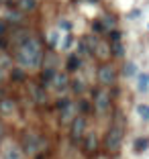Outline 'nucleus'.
<instances>
[{"label": "nucleus", "mask_w": 149, "mask_h": 159, "mask_svg": "<svg viewBox=\"0 0 149 159\" xmlns=\"http://www.w3.org/2000/svg\"><path fill=\"white\" fill-rule=\"evenodd\" d=\"M16 6L21 10H33L37 6V0H16Z\"/></svg>", "instance_id": "ddd939ff"}, {"label": "nucleus", "mask_w": 149, "mask_h": 159, "mask_svg": "<svg viewBox=\"0 0 149 159\" xmlns=\"http://www.w3.org/2000/svg\"><path fill=\"white\" fill-rule=\"evenodd\" d=\"M4 78V70H2V67H0V80Z\"/></svg>", "instance_id": "bb28decb"}, {"label": "nucleus", "mask_w": 149, "mask_h": 159, "mask_svg": "<svg viewBox=\"0 0 149 159\" xmlns=\"http://www.w3.org/2000/svg\"><path fill=\"white\" fill-rule=\"evenodd\" d=\"M84 145H86V149H88V151H94V149H96V137H94V133H88V137H86V141H84Z\"/></svg>", "instance_id": "2eb2a0df"}, {"label": "nucleus", "mask_w": 149, "mask_h": 159, "mask_svg": "<svg viewBox=\"0 0 149 159\" xmlns=\"http://www.w3.org/2000/svg\"><path fill=\"white\" fill-rule=\"evenodd\" d=\"M112 55H125V47L121 45V43H114V45H112Z\"/></svg>", "instance_id": "a211bd4d"}, {"label": "nucleus", "mask_w": 149, "mask_h": 159, "mask_svg": "<svg viewBox=\"0 0 149 159\" xmlns=\"http://www.w3.org/2000/svg\"><path fill=\"white\" fill-rule=\"evenodd\" d=\"M137 90H139V92H147L149 90V74L137 75Z\"/></svg>", "instance_id": "9d476101"}, {"label": "nucleus", "mask_w": 149, "mask_h": 159, "mask_svg": "<svg viewBox=\"0 0 149 159\" xmlns=\"http://www.w3.org/2000/svg\"><path fill=\"white\" fill-rule=\"evenodd\" d=\"M31 94H33V100L35 102H45L47 100V94L43 90V86H31Z\"/></svg>", "instance_id": "1a4fd4ad"}, {"label": "nucleus", "mask_w": 149, "mask_h": 159, "mask_svg": "<svg viewBox=\"0 0 149 159\" xmlns=\"http://www.w3.org/2000/svg\"><path fill=\"white\" fill-rule=\"evenodd\" d=\"M84 131H86V120H84V116L74 118V125H72V139H74V141H80L82 137H84Z\"/></svg>", "instance_id": "20e7f679"}, {"label": "nucleus", "mask_w": 149, "mask_h": 159, "mask_svg": "<svg viewBox=\"0 0 149 159\" xmlns=\"http://www.w3.org/2000/svg\"><path fill=\"white\" fill-rule=\"evenodd\" d=\"M114 70H112L110 66H102L100 70H98V80L102 82V84H106V86H110L112 82H114Z\"/></svg>", "instance_id": "39448f33"}, {"label": "nucleus", "mask_w": 149, "mask_h": 159, "mask_svg": "<svg viewBox=\"0 0 149 159\" xmlns=\"http://www.w3.org/2000/svg\"><path fill=\"white\" fill-rule=\"evenodd\" d=\"M14 108H16V104H14L10 98H2L0 100V110H2L4 114H12Z\"/></svg>", "instance_id": "9b49d317"}, {"label": "nucleus", "mask_w": 149, "mask_h": 159, "mask_svg": "<svg viewBox=\"0 0 149 159\" xmlns=\"http://www.w3.org/2000/svg\"><path fill=\"white\" fill-rule=\"evenodd\" d=\"M53 86H55V90H65V88H68V75H65V74H55V78H53Z\"/></svg>", "instance_id": "f8f14e48"}, {"label": "nucleus", "mask_w": 149, "mask_h": 159, "mask_svg": "<svg viewBox=\"0 0 149 159\" xmlns=\"http://www.w3.org/2000/svg\"><path fill=\"white\" fill-rule=\"evenodd\" d=\"M90 2H96V0H90Z\"/></svg>", "instance_id": "c756f323"}, {"label": "nucleus", "mask_w": 149, "mask_h": 159, "mask_svg": "<svg viewBox=\"0 0 149 159\" xmlns=\"http://www.w3.org/2000/svg\"><path fill=\"white\" fill-rule=\"evenodd\" d=\"M53 78H55V70H53V67H47V70L43 71V86H49L53 82Z\"/></svg>", "instance_id": "4468645a"}, {"label": "nucleus", "mask_w": 149, "mask_h": 159, "mask_svg": "<svg viewBox=\"0 0 149 159\" xmlns=\"http://www.w3.org/2000/svg\"><path fill=\"white\" fill-rule=\"evenodd\" d=\"M2 98H4V94H2V90H0V100H2Z\"/></svg>", "instance_id": "c85d7f7f"}, {"label": "nucleus", "mask_w": 149, "mask_h": 159, "mask_svg": "<svg viewBox=\"0 0 149 159\" xmlns=\"http://www.w3.org/2000/svg\"><path fill=\"white\" fill-rule=\"evenodd\" d=\"M49 43H51V47H55L57 43H59V33H55V31H53V33L49 35Z\"/></svg>", "instance_id": "5701e85b"}, {"label": "nucleus", "mask_w": 149, "mask_h": 159, "mask_svg": "<svg viewBox=\"0 0 149 159\" xmlns=\"http://www.w3.org/2000/svg\"><path fill=\"white\" fill-rule=\"evenodd\" d=\"M137 112L141 114L143 120H149V106L147 104H139V106H137Z\"/></svg>", "instance_id": "f3484780"}, {"label": "nucleus", "mask_w": 149, "mask_h": 159, "mask_svg": "<svg viewBox=\"0 0 149 159\" xmlns=\"http://www.w3.org/2000/svg\"><path fill=\"white\" fill-rule=\"evenodd\" d=\"M19 61L23 66H29V67H37L39 63H41V45H39L37 39L29 37L21 43Z\"/></svg>", "instance_id": "f257e3e1"}, {"label": "nucleus", "mask_w": 149, "mask_h": 159, "mask_svg": "<svg viewBox=\"0 0 149 159\" xmlns=\"http://www.w3.org/2000/svg\"><path fill=\"white\" fill-rule=\"evenodd\" d=\"M147 147H149V137H139L133 143V151L135 153H143V151H147Z\"/></svg>", "instance_id": "6e6552de"}, {"label": "nucleus", "mask_w": 149, "mask_h": 159, "mask_svg": "<svg viewBox=\"0 0 149 159\" xmlns=\"http://www.w3.org/2000/svg\"><path fill=\"white\" fill-rule=\"evenodd\" d=\"M121 141H123V126H112L106 135V147L108 151H117L121 147Z\"/></svg>", "instance_id": "f03ea898"}, {"label": "nucleus", "mask_w": 149, "mask_h": 159, "mask_svg": "<svg viewBox=\"0 0 149 159\" xmlns=\"http://www.w3.org/2000/svg\"><path fill=\"white\" fill-rule=\"evenodd\" d=\"M121 37H123L121 31H110V39H112V43H121Z\"/></svg>", "instance_id": "4be33fe9"}, {"label": "nucleus", "mask_w": 149, "mask_h": 159, "mask_svg": "<svg viewBox=\"0 0 149 159\" xmlns=\"http://www.w3.org/2000/svg\"><path fill=\"white\" fill-rule=\"evenodd\" d=\"M2 133H4V131H2V125H0V139H2Z\"/></svg>", "instance_id": "cd10ccee"}, {"label": "nucleus", "mask_w": 149, "mask_h": 159, "mask_svg": "<svg viewBox=\"0 0 149 159\" xmlns=\"http://www.w3.org/2000/svg\"><path fill=\"white\" fill-rule=\"evenodd\" d=\"M78 67H80V57L78 55H70V59H68V70L76 71Z\"/></svg>", "instance_id": "dca6fc26"}, {"label": "nucleus", "mask_w": 149, "mask_h": 159, "mask_svg": "<svg viewBox=\"0 0 149 159\" xmlns=\"http://www.w3.org/2000/svg\"><path fill=\"white\" fill-rule=\"evenodd\" d=\"M39 145H41V139H39L37 135H27V137H25V147H27V151L31 155H35L39 149H41Z\"/></svg>", "instance_id": "423d86ee"}, {"label": "nucleus", "mask_w": 149, "mask_h": 159, "mask_svg": "<svg viewBox=\"0 0 149 159\" xmlns=\"http://www.w3.org/2000/svg\"><path fill=\"white\" fill-rule=\"evenodd\" d=\"M104 25H108V27L112 25V19H110V16H106V19H104Z\"/></svg>", "instance_id": "a878e982"}, {"label": "nucleus", "mask_w": 149, "mask_h": 159, "mask_svg": "<svg viewBox=\"0 0 149 159\" xmlns=\"http://www.w3.org/2000/svg\"><path fill=\"white\" fill-rule=\"evenodd\" d=\"M139 14H141V10H133L131 12V19H139Z\"/></svg>", "instance_id": "393cba45"}, {"label": "nucleus", "mask_w": 149, "mask_h": 159, "mask_svg": "<svg viewBox=\"0 0 149 159\" xmlns=\"http://www.w3.org/2000/svg\"><path fill=\"white\" fill-rule=\"evenodd\" d=\"M12 80H14V82H23V80H25V71L23 70H14L12 71Z\"/></svg>", "instance_id": "aec40b11"}, {"label": "nucleus", "mask_w": 149, "mask_h": 159, "mask_svg": "<svg viewBox=\"0 0 149 159\" xmlns=\"http://www.w3.org/2000/svg\"><path fill=\"white\" fill-rule=\"evenodd\" d=\"M4 159H23V151L16 145H8L4 149Z\"/></svg>", "instance_id": "0eeeda50"}, {"label": "nucleus", "mask_w": 149, "mask_h": 159, "mask_svg": "<svg viewBox=\"0 0 149 159\" xmlns=\"http://www.w3.org/2000/svg\"><path fill=\"white\" fill-rule=\"evenodd\" d=\"M110 108V96L106 92H96V112L104 114Z\"/></svg>", "instance_id": "7ed1b4c3"}, {"label": "nucleus", "mask_w": 149, "mask_h": 159, "mask_svg": "<svg viewBox=\"0 0 149 159\" xmlns=\"http://www.w3.org/2000/svg\"><path fill=\"white\" fill-rule=\"evenodd\" d=\"M135 71H137L135 63H127L125 66V75H135Z\"/></svg>", "instance_id": "412c9836"}, {"label": "nucleus", "mask_w": 149, "mask_h": 159, "mask_svg": "<svg viewBox=\"0 0 149 159\" xmlns=\"http://www.w3.org/2000/svg\"><path fill=\"white\" fill-rule=\"evenodd\" d=\"M8 20H12V23H19V20H21V14H19V12H8Z\"/></svg>", "instance_id": "b1692460"}, {"label": "nucleus", "mask_w": 149, "mask_h": 159, "mask_svg": "<svg viewBox=\"0 0 149 159\" xmlns=\"http://www.w3.org/2000/svg\"><path fill=\"white\" fill-rule=\"evenodd\" d=\"M72 45H74V35L68 33V35H65V39H63V45H61V47H63V49H70Z\"/></svg>", "instance_id": "6ab92c4d"}]
</instances>
